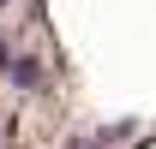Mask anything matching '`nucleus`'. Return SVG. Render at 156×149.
<instances>
[{
	"label": "nucleus",
	"instance_id": "f257e3e1",
	"mask_svg": "<svg viewBox=\"0 0 156 149\" xmlns=\"http://www.w3.org/2000/svg\"><path fill=\"white\" fill-rule=\"evenodd\" d=\"M0 72H6V84H12V90H42V84H48V78H42V60L24 54V48H12Z\"/></svg>",
	"mask_w": 156,
	"mask_h": 149
},
{
	"label": "nucleus",
	"instance_id": "39448f33",
	"mask_svg": "<svg viewBox=\"0 0 156 149\" xmlns=\"http://www.w3.org/2000/svg\"><path fill=\"white\" fill-rule=\"evenodd\" d=\"M0 6H12V0H0Z\"/></svg>",
	"mask_w": 156,
	"mask_h": 149
},
{
	"label": "nucleus",
	"instance_id": "f03ea898",
	"mask_svg": "<svg viewBox=\"0 0 156 149\" xmlns=\"http://www.w3.org/2000/svg\"><path fill=\"white\" fill-rule=\"evenodd\" d=\"M66 149H108V143H102V131H90V137H66Z\"/></svg>",
	"mask_w": 156,
	"mask_h": 149
},
{
	"label": "nucleus",
	"instance_id": "7ed1b4c3",
	"mask_svg": "<svg viewBox=\"0 0 156 149\" xmlns=\"http://www.w3.org/2000/svg\"><path fill=\"white\" fill-rule=\"evenodd\" d=\"M6 54H12V36H6V30H0V66H6Z\"/></svg>",
	"mask_w": 156,
	"mask_h": 149
},
{
	"label": "nucleus",
	"instance_id": "20e7f679",
	"mask_svg": "<svg viewBox=\"0 0 156 149\" xmlns=\"http://www.w3.org/2000/svg\"><path fill=\"white\" fill-rule=\"evenodd\" d=\"M0 149H6V119H0Z\"/></svg>",
	"mask_w": 156,
	"mask_h": 149
}]
</instances>
